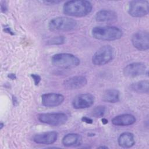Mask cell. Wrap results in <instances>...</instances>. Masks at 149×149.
<instances>
[{"mask_svg": "<svg viewBox=\"0 0 149 149\" xmlns=\"http://www.w3.org/2000/svg\"><path fill=\"white\" fill-rule=\"evenodd\" d=\"M93 9L90 1L85 0H73L65 2L63 6L65 15L73 17H84L88 15Z\"/></svg>", "mask_w": 149, "mask_h": 149, "instance_id": "6da1fadb", "label": "cell"}, {"mask_svg": "<svg viewBox=\"0 0 149 149\" xmlns=\"http://www.w3.org/2000/svg\"><path fill=\"white\" fill-rule=\"evenodd\" d=\"M93 38L102 41H115L123 36L122 30L115 26H95L91 30Z\"/></svg>", "mask_w": 149, "mask_h": 149, "instance_id": "7a4b0ae2", "label": "cell"}, {"mask_svg": "<svg viewBox=\"0 0 149 149\" xmlns=\"http://www.w3.org/2000/svg\"><path fill=\"white\" fill-rule=\"evenodd\" d=\"M77 25L76 20L69 17L59 16L52 18L48 23V28L52 31L63 32L74 30Z\"/></svg>", "mask_w": 149, "mask_h": 149, "instance_id": "3957f363", "label": "cell"}, {"mask_svg": "<svg viewBox=\"0 0 149 149\" xmlns=\"http://www.w3.org/2000/svg\"><path fill=\"white\" fill-rule=\"evenodd\" d=\"M51 62L54 66L63 69H72L78 66L80 61L78 57L69 53H58L51 58Z\"/></svg>", "mask_w": 149, "mask_h": 149, "instance_id": "277c9868", "label": "cell"}, {"mask_svg": "<svg viewBox=\"0 0 149 149\" xmlns=\"http://www.w3.org/2000/svg\"><path fill=\"white\" fill-rule=\"evenodd\" d=\"M115 55L113 47L105 45L100 47L93 55L92 63L96 66H102L111 62Z\"/></svg>", "mask_w": 149, "mask_h": 149, "instance_id": "5b68a950", "label": "cell"}, {"mask_svg": "<svg viewBox=\"0 0 149 149\" xmlns=\"http://www.w3.org/2000/svg\"><path fill=\"white\" fill-rule=\"evenodd\" d=\"M38 120L51 126H58L64 125L68 119L66 114L63 112L42 113L38 115Z\"/></svg>", "mask_w": 149, "mask_h": 149, "instance_id": "8992f818", "label": "cell"}, {"mask_svg": "<svg viewBox=\"0 0 149 149\" xmlns=\"http://www.w3.org/2000/svg\"><path fill=\"white\" fill-rule=\"evenodd\" d=\"M149 2L146 0H134L129 2L127 12L134 17H142L148 15Z\"/></svg>", "mask_w": 149, "mask_h": 149, "instance_id": "52a82bcc", "label": "cell"}, {"mask_svg": "<svg viewBox=\"0 0 149 149\" xmlns=\"http://www.w3.org/2000/svg\"><path fill=\"white\" fill-rule=\"evenodd\" d=\"M133 45L138 50L144 51L149 48V34L147 31L140 30L134 33L131 38Z\"/></svg>", "mask_w": 149, "mask_h": 149, "instance_id": "ba28073f", "label": "cell"}, {"mask_svg": "<svg viewBox=\"0 0 149 149\" xmlns=\"http://www.w3.org/2000/svg\"><path fill=\"white\" fill-rule=\"evenodd\" d=\"M123 73L125 76L132 78L147 73V70L144 63L133 62L126 66L123 70Z\"/></svg>", "mask_w": 149, "mask_h": 149, "instance_id": "9c48e42d", "label": "cell"}, {"mask_svg": "<svg viewBox=\"0 0 149 149\" xmlns=\"http://www.w3.org/2000/svg\"><path fill=\"white\" fill-rule=\"evenodd\" d=\"M95 97L90 93L80 94L76 95L72 102V105L74 109H86L91 107L94 102Z\"/></svg>", "mask_w": 149, "mask_h": 149, "instance_id": "30bf717a", "label": "cell"}, {"mask_svg": "<svg viewBox=\"0 0 149 149\" xmlns=\"http://www.w3.org/2000/svg\"><path fill=\"white\" fill-rule=\"evenodd\" d=\"M65 100V97L59 93H49L41 95V103L45 107H55L60 105Z\"/></svg>", "mask_w": 149, "mask_h": 149, "instance_id": "8fae6325", "label": "cell"}, {"mask_svg": "<svg viewBox=\"0 0 149 149\" xmlns=\"http://www.w3.org/2000/svg\"><path fill=\"white\" fill-rule=\"evenodd\" d=\"M87 83V80L84 76H74L65 80L63 86L66 90H76L83 87Z\"/></svg>", "mask_w": 149, "mask_h": 149, "instance_id": "7c38bea8", "label": "cell"}, {"mask_svg": "<svg viewBox=\"0 0 149 149\" xmlns=\"http://www.w3.org/2000/svg\"><path fill=\"white\" fill-rule=\"evenodd\" d=\"M58 136V133L55 131L42 132L35 134L33 140L37 144H52L54 143Z\"/></svg>", "mask_w": 149, "mask_h": 149, "instance_id": "4fadbf2b", "label": "cell"}, {"mask_svg": "<svg viewBox=\"0 0 149 149\" xmlns=\"http://www.w3.org/2000/svg\"><path fill=\"white\" fill-rule=\"evenodd\" d=\"M136 121L135 116L130 113H123L113 118L111 122L116 126H126L133 125Z\"/></svg>", "mask_w": 149, "mask_h": 149, "instance_id": "5bb4252c", "label": "cell"}, {"mask_svg": "<svg viewBox=\"0 0 149 149\" xmlns=\"http://www.w3.org/2000/svg\"><path fill=\"white\" fill-rule=\"evenodd\" d=\"M118 18L117 13L112 10L103 9L97 12L95 19L98 22H109L115 21Z\"/></svg>", "mask_w": 149, "mask_h": 149, "instance_id": "9a60e30c", "label": "cell"}, {"mask_svg": "<svg viewBox=\"0 0 149 149\" xmlns=\"http://www.w3.org/2000/svg\"><path fill=\"white\" fill-rule=\"evenodd\" d=\"M62 143L64 146L67 147L79 146L82 143V137L80 134L77 133H68L63 136Z\"/></svg>", "mask_w": 149, "mask_h": 149, "instance_id": "2e32d148", "label": "cell"}, {"mask_svg": "<svg viewBox=\"0 0 149 149\" xmlns=\"http://www.w3.org/2000/svg\"><path fill=\"white\" fill-rule=\"evenodd\" d=\"M118 143L120 147L130 148L135 144V139L132 133L126 132L120 134L118 139Z\"/></svg>", "mask_w": 149, "mask_h": 149, "instance_id": "e0dca14e", "label": "cell"}, {"mask_svg": "<svg viewBox=\"0 0 149 149\" xmlns=\"http://www.w3.org/2000/svg\"><path fill=\"white\" fill-rule=\"evenodd\" d=\"M102 100L109 103H116L120 101V92L116 89H108L102 96Z\"/></svg>", "mask_w": 149, "mask_h": 149, "instance_id": "ac0fdd59", "label": "cell"}, {"mask_svg": "<svg viewBox=\"0 0 149 149\" xmlns=\"http://www.w3.org/2000/svg\"><path fill=\"white\" fill-rule=\"evenodd\" d=\"M130 89L134 92L142 94H148L149 91V81L148 80H143L132 83Z\"/></svg>", "mask_w": 149, "mask_h": 149, "instance_id": "d6986e66", "label": "cell"}, {"mask_svg": "<svg viewBox=\"0 0 149 149\" xmlns=\"http://www.w3.org/2000/svg\"><path fill=\"white\" fill-rule=\"evenodd\" d=\"M106 112V108L104 105L95 107L92 111L91 115L95 118H101L104 116Z\"/></svg>", "mask_w": 149, "mask_h": 149, "instance_id": "ffe728a7", "label": "cell"}, {"mask_svg": "<svg viewBox=\"0 0 149 149\" xmlns=\"http://www.w3.org/2000/svg\"><path fill=\"white\" fill-rule=\"evenodd\" d=\"M66 42V38L63 36L52 37L47 41L48 45H61Z\"/></svg>", "mask_w": 149, "mask_h": 149, "instance_id": "44dd1931", "label": "cell"}, {"mask_svg": "<svg viewBox=\"0 0 149 149\" xmlns=\"http://www.w3.org/2000/svg\"><path fill=\"white\" fill-rule=\"evenodd\" d=\"M31 77L33 79L35 85H36V86L38 85V84L40 83V82L41 81V80L40 76H39L38 74H31Z\"/></svg>", "mask_w": 149, "mask_h": 149, "instance_id": "7402d4cb", "label": "cell"}, {"mask_svg": "<svg viewBox=\"0 0 149 149\" xmlns=\"http://www.w3.org/2000/svg\"><path fill=\"white\" fill-rule=\"evenodd\" d=\"M1 12L3 13H5L6 12V10H8V8L6 6V4L5 2H1Z\"/></svg>", "mask_w": 149, "mask_h": 149, "instance_id": "603a6c76", "label": "cell"}, {"mask_svg": "<svg viewBox=\"0 0 149 149\" xmlns=\"http://www.w3.org/2000/svg\"><path fill=\"white\" fill-rule=\"evenodd\" d=\"M81 120L84 122H86L87 123H88V124H90V123H93V120L88 118V117H87V116H83L82 118H81Z\"/></svg>", "mask_w": 149, "mask_h": 149, "instance_id": "cb8c5ba5", "label": "cell"}, {"mask_svg": "<svg viewBox=\"0 0 149 149\" xmlns=\"http://www.w3.org/2000/svg\"><path fill=\"white\" fill-rule=\"evenodd\" d=\"M42 3H45V4H49V5H52V4H57L59 3L60 2H61V1H42Z\"/></svg>", "mask_w": 149, "mask_h": 149, "instance_id": "d4e9b609", "label": "cell"}, {"mask_svg": "<svg viewBox=\"0 0 149 149\" xmlns=\"http://www.w3.org/2000/svg\"><path fill=\"white\" fill-rule=\"evenodd\" d=\"M8 77L10 79H12V80H14V79H16V76H15V74H13V73H10V74H9V75H8Z\"/></svg>", "mask_w": 149, "mask_h": 149, "instance_id": "484cf974", "label": "cell"}, {"mask_svg": "<svg viewBox=\"0 0 149 149\" xmlns=\"http://www.w3.org/2000/svg\"><path fill=\"white\" fill-rule=\"evenodd\" d=\"M5 31L6 32V33H13L11 30H10V28H6V29H5Z\"/></svg>", "mask_w": 149, "mask_h": 149, "instance_id": "4316f807", "label": "cell"}, {"mask_svg": "<svg viewBox=\"0 0 149 149\" xmlns=\"http://www.w3.org/2000/svg\"><path fill=\"white\" fill-rule=\"evenodd\" d=\"M102 122L104 123V124H106L108 123V120H107L105 118H102Z\"/></svg>", "mask_w": 149, "mask_h": 149, "instance_id": "83f0119b", "label": "cell"}, {"mask_svg": "<svg viewBox=\"0 0 149 149\" xmlns=\"http://www.w3.org/2000/svg\"><path fill=\"white\" fill-rule=\"evenodd\" d=\"M98 148H108V147L107 146H100V147H98Z\"/></svg>", "mask_w": 149, "mask_h": 149, "instance_id": "f1b7e54d", "label": "cell"}, {"mask_svg": "<svg viewBox=\"0 0 149 149\" xmlns=\"http://www.w3.org/2000/svg\"><path fill=\"white\" fill-rule=\"evenodd\" d=\"M3 126H4V124H3L2 122H1V125H0V128H1V129H2L3 128Z\"/></svg>", "mask_w": 149, "mask_h": 149, "instance_id": "f546056e", "label": "cell"}]
</instances>
